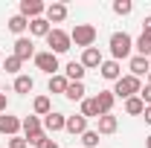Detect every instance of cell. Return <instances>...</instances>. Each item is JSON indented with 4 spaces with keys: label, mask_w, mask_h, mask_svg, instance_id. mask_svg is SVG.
Here are the masks:
<instances>
[{
    "label": "cell",
    "mask_w": 151,
    "mask_h": 148,
    "mask_svg": "<svg viewBox=\"0 0 151 148\" xmlns=\"http://www.w3.org/2000/svg\"><path fill=\"white\" fill-rule=\"evenodd\" d=\"M20 131V119L18 116H12V113H0V134H6V137H18Z\"/></svg>",
    "instance_id": "cell-12"
},
{
    "label": "cell",
    "mask_w": 151,
    "mask_h": 148,
    "mask_svg": "<svg viewBox=\"0 0 151 148\" xmlns=\"http://www.w3.org/2000/svg\"><path fill=\"white\" fill-rule=\"evenodd\" d=\"M67 84H70V81H67V75H50V84H47V87H50V93H61V96H64V93H67Z\"/></svg>",
    "instance_id": "cell-27"
},
{
    "label": "cell",
    "mask_w": 151,
    "mask_h": 148,
    "mask_svg": "<svg viewBox=\"0 0 151 148\" xmlns=\"http://www.w3.org/2000/svg\"><path fill=\"white\" fill-rule=\"evenodd\" d=\"M128 70H131V75H137V78L148 75V73H151V58H142V55H131V58H128Z\"/></svg>",
    "instance_id": "cell-10"
},
{
    "label": "cell",
    "mask_w": 151,
    "mask_h": 148,
    "mask_svg": "<svg viewBox=\"0 0 151 148\" xmlns=\"http://www.w3.org/2000/svg\"><path fill=\"white\" fill-rule=\"evenodd\" d=\"M9 148H29V142L23 137H9Z\"/></svg>",
    "instance_id": "cell-32"
},
{
    "label": "cell",
    "mask_w": 151,
    "mask_h": 148,
    "mask_svg": "<svg viewBox=\"0 0 151 148\" xmlns=\"http://www.w3.org/2000/svg\"><path fill=\"white\" fill-rule=\"evenodd\" d=\"M23 139H26V142H29V145H35V148H41V145H44V142H47V139H50V134H47V131H35V134H26V137H23Z\"/></svg>",
    "instance_id": "cell-30"
},
{
    "label": "cell",
    "mask_w": 151,
    "mask_h": 148,
    "mask_svg": "<svg viewBox=\"0 0 151 148\" xmlns=\"http://www.w3.org/2000/svg\"><path fill=\"white\" fill-rule=\"evenodd\" d=\"M116 128H119V119H116L113 113H105V116L96 119V131H99V137H102V134H105V137H108V134H116Z\"/></svg>",
    "instance_id": "cell-14"
},
{
    "label": "cell",
    "mask_w": 151,
    "mask_h": 148,
    "mask_svg": "<svg viewBox=\"0 0 151 148\" xmlns=\"http://www.w3.org/2000/svg\"><path fill=\"white\" fill-rule=\"evenodd\" d=\"M142 116H145V122L151 125V108H145V113H142Z\"/></svg>",
    "instance_id": "cell-37"
},
{
    "label": "cell",
    "mask_w": 151,
    "mask_h": 148,
    "mask_svg": "<svg viewBox=\"0 0 151 148\" xmlns=\"http://www.w3.org/2000/svg\"><path fill=\"white\" fill-rule=\"evenodd\" d=\"M108 47H111V58L113 61H125V58L134 55V38L128 35V32H113L111 41H108Z\"/></svg>",
    "instance_id": "cell-1"
},
{
    "label": "cell",
    "mask_w": 151,
    "mask_h": 148,
    "mask_svg": "<svg viewBox=\"0 0 151 148\" xmlns=\"http://www.w3.org/2000/svg\"><path fill=\"white\" fill-rule=\"evenodd\" d=\"M131 12H134V3H131V0H113V15L125 18V15H131Z\"/></svg>",
    "instance_id": "cell-29"
},
{
    "label": "cell",
    "mask_w": 151,
    "mask_h": 148,
    "mask_svg": "<svg viewBox=\"0 0 151 148\" xmlns=\"http://www.w3.org/2000/svg\"><path fill=\"white\" fill-rule=\"evenodd\" d=\"M0 93H3V90H0Z\"/></svg>",
    "instance_id": "cell-41"
},
{
    "label": "cell",
    "mask_w": 151,
    "mask_h": 148,
    "mask_svg": "<svg viewBox=\"0 0 151 148\" xmlns=\"http://www.w3.org/2000/svg\"><path fill=\"white\" fill-rule=\"evenodd\" d=\"M99 32H96L93 23H76L73 32H70V41H73L76 47H81V50H87V47H93Z\"/></svg>",
    "instance_id": "cell-3"
},
{
    "label": "cell",
    "mask_w": 151,
    "mask_h": 148,
    "mask_svg": "<svg viewBox=\"0 0 151 148\" xmlns=\"http://www.w3.org/2000/svg\"><path fill=\"white\" fill-rule=\"evenodd\" d=\"M12 55H18L20 61H29V58H35V41H32V38H18V41H15V52H12Z\"/></svg>",
    "instance_id": "cell-7"
},
{
    "label": "cell",
    "mask_w": 151,
    "mask_h": 148,
    "mask_svg": "<svg viewBox=\"0 0 151 148\" xmlns=\"http://www.w3.org/2000/svg\"><path fill=\"white\" fill-rule=\"evenodd\" d=\"M125 113H128V116H142V113H145V105H142V99H139V96H131V99H125Z\"/></svg>",
    "instance_id": "cell-26"
},
{
    "label": "cell",
    "mask_w": 151,
    "mask_h": 148,
    "mask_svg": "<svg viewBox=\"0 0 151 148\" xmlns=\"http://www.w3.org/2000/svg\"><path fill=\"white\" fill-rule=\"evenodd\" d=\"M142 32H148V35H151V15L142 20Z\"/></svg>",
    "instance_id": "cell-35"
},
{
    "label": "cell",
    "mask_w": 151,
    "mask_h": 148,
    "mask_svg": "<svg viewBox=\"0 0 151 148\" xmlns=\"http://www.w3.org/2000/svg\"><path fill=\"white\" fill-rule=\"evenodd\" d=\"M41 122H44V131H47V134H58V131L67 128V116H64V113H58V111H52L50 116H44Z\"/></svg>",
    "instance_id": "cell-9"
},
{
    "label": "cell",
    "mask_w": 151,
    "mask_h": 148,
    "mask_svg": "<svg viewBox=\"0 0 151 148\" xmlns=\"http://www.w3.org/2000/svg\"><path fill=\"white\" fill-rule=\"evenodd\" d=\"M20 131H23V137L26 134H35V131H44V122H41V116H23L20 119Z\"/></svg>",
    "instance_id": "cell-21"
},
{
    "label": "cell",
    "mask_w": 151,
    "mask_h": 148,
    "mask_svg": "<svg viewBox=\"0 0 151 148\" xmlns=\"http://www.w3.org/2000/svg\"><path fill=\"white\" fill-rule=\"evenodd\" d=\"M6 26H9V32H15L18 38H23V32L29 29V20L23 18V15H12V18L6 20Z\"/></svg>",
    "instance_id": "cell-19"
},
{
    "label": "cell",
    "mask_w": 151,
    "mask_h": 148,
    "mask_svg": "<svg viewBox=\"0 0 151 148\" xmlns=\"http://www.w3.org/2000/svg\"><path fill=\"white\" fill-rule=\"evenodd\" d=\"M102 61H105V58L99 52V47H87V50L81 52V67H84V70H99Z\"/></svg>",
    "instance_id": "cell-11"
},
{
    "label": "cell",
    "mask_w": 151,
    "mask_h": 148,
    "mask_svg": "<svg viewBox=\"0 0 151 148\" xmlns=\"http://www.w3.org/2000/svg\"><path fill=\"white\" fill-rule=\"evenodd\" d=\"M84 93H87V90H84V81H70L64 96H67L70 102H78V105H81V102H84Z\"/></svg>",
    "instance_id": "cell-23"
},
{
    "label": "cell",
    "mask_w": 151,
    "mask_h": 148,
    "mask_svg": "<svg viewBox=\"0 0 151 148\" xmlns=\"http://www.w3.org/2000/svg\"><path fill=\"white\" fill-rule=\"evenodd\" d=\"M35 90V78L32 75H15V93H20V96H26V93Z\"/></svg>",
    "instance_id": "cell-20"
},
{
    "label": "cell",
    "mask_w": 151,
    "mask_h": 148,
    "mask_svg": "<svg viewBox=\"0 0 151 148\" xmlns=\"http://www.w3.org/2000/svg\"><path fill=\"white\" fill-rule=\"evenodd\" d=\"M0 64H3V52H0Z\"/></svg>",
    "instance_id": "cell-40"
},
{
    "label": "cell",
    "mask_w": 151,
    "mask_h": 148,
    "mask_svg": "<svg viewBox=\"0 0 151 148\" xmlns=\"http://www.w3.org/2000/svg\"><path fill=\"white\" fill-rule=\"evenodd\" d=\"M41 148H58V142H55V139H47V142H44Z\"/></svg>",
    "instance_id": "cell-36"
},
{
    "label": "cell",
    "mask_w": 151,
    "mask_h": 148,
    "mask_svg": "<svg viewBox=\"0 0 151 148\" xmlns=\"http://www.w3.org/2000/svg\"><path fill=\"white\" fill-rule=\"evenodd\" d=\"M134 55L151 58V35H148V32H142V35L134 41Z\"/></svg>",
    "instance_id": "cell-18"
},
{
    "label": "cell",
    "mask_w": 151,
    "mask_h": 148,
    "mask_svg": "<svg viewBox=\"0 0 151 148\" xmlns=\"http://www.w3.org/2000/svg\"><path fill=\"white\" fill-rule=\"evenodd\" d=\"M44 12H47V3H41V0H20L18 6V15H23L26 20L44 18Z\"/></svg>",
    "instance_id": "cell-6"
},
{
    "label": "cell",
    "mask_w": 151,
    "mask_h": 148,
    "mask_svg": "<svg viewBox=\"0 0 151 148\" xmlns=\"http://www.w3.org/2000/svg\"><path fill=\"white\" fill-rule=\"evenodd\" d=\"M35 67L41 70V73L47 75H58V70H61V64H58V55L55 52H50V50H44V52H35Z\"/></svg>",
    "instance_id": "cell-5"
},
{
    "label": "cell",
    "mask_w": 151,
    "mask_h": 148,
    "mask_svg": "<svg viewBox=\"0 0 151 148\" xmlns=\"http://www.w3.org/2000/svg\"><path fill=\"white\" fill-rule=\"evenodd\" d=\"M32 111H35V116H50V113H52V102H50V96H35Z\"/></svg>",
    "instance_id": "cell-25"
},
{
    "label": "cell",
    "mask_w": 151,
    "mask_h": 148,
    "mask_svg": "<svg viewBox=\"0 0 151 148\" xmlns=\"http://www.w3.org/2000/svg\"><path fill=\"white\" fill-rule=\"evenodd\" d=\"M81 116L84 119H99L102 113H99V105H96V96H84V102H81Z\"/></svg>",
    "instance_id": "cell-24"
},
{
    "label": "cell",
    "mask_w": 151,
    "mask_h": 148,
    "mask_svg": "<svg viewBox=\"0 0 151 148\" xmlns=\"http://www.w3.org/2000/svg\"><path fill=\"white\" fill-rule=\"evenodd\" d=\"M139 90H142V78H137V75H122L119 81H113V96L116 99H131V96H139Z\"/></svg>",
    "instance_id": "cell-2"
},
{
    "label": "cell",
    "mask_w": 151,
    "mask_h": 148,
    "mask_svg": "<svg viewBox=\"0 0 151 148\" xmlns=\"http://www.w3.org/2000/svg\"><path fill=\"white\" fill-rule=\"evenodd\" d=\"M145 148H151V134H148V137H145Z\"/></svg>",
    "instance_id": "cell-38"
},
{
    "label": "cell",
    "mask_w": 151,
    "mask_h": 148,
    "mask_svg": "<svg viewBox=\"0 0 151 148\" xmlns=\"http://www.w3.org/2000/svg\"><path fill=\"white\" fill-rule=\"evenodd\" d=\"M52 32V23L47 18H35V20H29V35L32 38H47Z\"/></svg>",
    "instance_id": "cell-15"
},
{
    "label": "cell",
    "mask_w": 151,
    "mask_h": 148,
    "mask_svg": "<svg viewBox=\"0 0 151 148\" xmlns=\"http://www.w3.org/2000/svg\"><path fill=\"white\" fill-rule=\"evenodd\" d=\"M84 67H81V61H70L67 67H64V75H67V81H84Z\"/></svg>",
    "instance_id": "cell-22"
},
{
    "label": "cell",
    "mask_w": 151,
    "mask_h": 148,
    "mask_svg": "<svg viewBox=\"0 0 151 148\" xmlns=\"http://www.w3.org/2000/svg\"><path fill=\"white\" fill-rule=\"evenodd\" d=\"M139 99H142V105H145V108H151V87H148V84L139 90Z\"/></svg>",
    "instance_id": "cell-33"
},
{
    "label": "cell",
    "mask_w": 151,
    "mask_h": 148,
    "mask_svg": "<svg viewBox=\"0 0 151 148\" xmlns=\"http://www.w3.org/2000/svg\"><path fill=\"white\" fill-rule=\"evenodd\" d=\"M67 134H73V137H81L84 131H87V119L81 116V113H76V116H67Z\"/></svg>",
    "instance_id": "cell-16"
},
{
    "label": "cell",
    "mask_w": 151,
    "mask_h": 148,
    "mask_svg": "<svg viewBox=\"0 0 151 148\" xmlns=\"http://www.w3.org/2000/svg\"><path fill=\"white\" fill-rule=\"evenodd\" d=\"M99 75H102L105 81H119V78H122V64H119V61H113V58H108V61H102Z\"/></svg>",
    "instance_id": "cell-8"
},
{
    "label": "cell",
    "mask_w": 151,
    "mask_h": 148,
    "mask_svg": "<svg viewBox=\"0 0 151 148\" xmlns=\"http://www.w3.org/2000/svg\"><path fill=\"white\" fill-rule=\"evenodd\" d=\"M44 18L50 23H64L67 20V3H50L47 12H44Z\"/></svg>",
    "instance_id": "cell-13"
},
{
    "label": "cell",
    "mask_w": 151,
    "mask_h": 148,
    "mask_svg": "<svg viewBox=\"0 0 151 148\" xmlns=\"http://www.w3.org/2000/svg\"><path fill=\"white\" fill-rule=\"evenodd\" d=\"M20 67H23V61H20L18 55H6V58H3V70H6V73L20 75Z\"/></svg>",
    "instance_id": "cell-28"
},
{
    "label": "cell",
    "mask_w": 151,
    "mask_h": 148,
    "mask_svg": "<svg viewBox=\"0 0 151 148\" xmlns=\"http://www.w3.org/2000/svg\"><path fill=\"white\" fill-rule=\"evenodd\" d=\"M6 108H9V99H6V93H0V113H6Z\"/></svg>",
    "instance_id": "cell-34"
},
{
    "label": "cell",
    "mask_w": 151,
    "mask_h": 148,
    "mask_svg": "<svg viewBox=\"0 0 151 148\" xmlns=\"http://www.w3.org/2000/svg\"><path fill=\"white\" fill-rule=\"evenodd\" d=\"M81 142H84V148H99V131H84L81 134Z\"/></svg>",
    "instance_id": "cell-31"
},
{
    "label": "cell",
    "mask_w": 151,
    "mask_h": 148,
    "mask_svg": "<svg viewBox=\"0 0 151 148\" xmlns=\"http://www.w3.org/2000/svg\"><path fill=\"white\" fill-rule=\"evenodd\" d=\"M113 102H116L113 90H99V93H96V105H99V113H102V116L113 111Z\"/></svg>",
    "instance_id": "cell-17"
},
{
    "label": "cell",
    "mask_w": 151,
    "mask_h": 148,
    "mask_svg": "<svg viewBox=\"0 0 151 148\" xmlns=\"http://www.w3.org/2000/svg\"><path fill=\"white\" fill-rule=\"evenodd\" d=\"M47 47H50V52H55V55L67 52V50L73 47V41H70V32H64V29L52 26V32L47 35Z\"/></svg>",
    "instance_id": "cell-4"
},
{
    "label": "cell",
    "mask_w": 151,
    "mask_h": 148,
    "mask_svg": "<svg viewBox=\"0 0 151 148\" xmlns=\"http://www.w3.org/2000/svg\"><path fill=\"white\" fill-rule=\"evenodd\" d=\"M145 78H148V87H151V73H148V75H145Z\"/></svg>",
    "instance_id": "cell-39"
}]
</instances>
